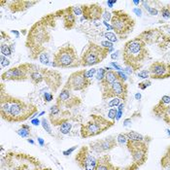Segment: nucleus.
<instances>
[{
    "label": "nucleus",
    "instance_id": "1",
    "mask_svg": "<svg viewBox=\"0 0 170 170\" xmlns=\"http://www.w3.org/2000/svg\"><path fill=\"white\" fill-rule=\"evenodd\" d=\"M58 18H62V10L44 16L28 30L25 47L31 59H38L39 55L46 51L45 45L52 38V29L55 26Z\"/></svg>",
    "mask_w": 170,
    "mask_h": 170
},
{
    "label": "nucleus",
    "instance_id": "2",
    "mask_svg": "<svg viewBox=\"0 0 170 170\" xmlns=\"http://www.w3.org/2000/svg\"><path fill=\"white\" fill-rule=\"evenodd\" d=\"M38 112V107L31 102H26L13 96L5 91L3 83L0 87V116L7 123H23L31 119Z\"/></svg>",
    "mask_w": 170,
    "mask_h": 170
},
{
    "label": "nucleus",
    "instance_id": "3",
    "mask_svg": "<svg viewBox=\"0 0 170 170\" xmlns=\"http://www.w3.org/2000/svg\"><path fill=\"white\" fill-rule=\"evenodd\" d=\"M121 56L124 65L134 72L143 67L149 56V50L146 43L136 36L125 42L121 50Z\"/></svg>",
    "mask_w": 170,
    "mask_h": 170
},
{
    "label": "nucleus",
    "instance_id": "4",
    "mask_svg": "<svg viewBox=\"0 0 170 170\" xmlns=\"http://www.w3.org/2000/svg\"><path fill=\"white\" fill-rule=\"evenodd\" d=\"M52 66L55 68H78L81 66V60L75 47L72 44L63 45L56 51L52 56Z\"/></svg>",
    "mask_w": 170,
    "mask_h": 170
},
{
    "label": "nucleus",
    "instance_id": "5",
    "mask_svg": "<svg viewBox=\"0 0 170 170\" xmlns=\"http://www.w3.org/2000/svg\"><path fill=\"white\" fill-rule=\"evenodd\" d=\"M114 124L115 121L108 120L100 115L91 114L86 123L81 124L80 134L83 139L95 137L110 129Z\"/></svg>",
    "mask_w": 170,
    "mask_h": 170
},
{
    "label": "nucleus",
    "instance_id": "6",
    "mask_svg": "<svg viewBox=\"0 0 170 170\" xmlns=\"http://www.w3.org/2000/svg\"><path fill=\"white\" fill-rule=\"evenodd\" d=\"M111 26L120 39H124L134 29L135 19L124 10H114L112 12Z\"/></svg>",
    "mask_w": 170,
    "mask_h": 170
},
{
    "label": "nucleus",
    "instance_id": "7",
    "mask_svg": "<svg viewBox=\"0 0 170 170\" xmlns=\"http://www.w3.org/2000/svg\"><path fill=\"white\" fill-rule=\"evenodd\" d=\"M108 54H110V52L107 49L103 48L102 46L94 42L90 41L80 56L81 66L90 67L99 64L107 58Z\"/></svg>",
    "mask_w": 170,
    "mask_h": 170
},
{
    "label": "nucleus",
    "instance_id": "8",
    "mask_svg": "<svg viewBox=\"0 0 170 170\" xmlns=\"http://www.w3.org/2000/svg\"><path fill=\"white\" fill-rule=\"evenodd\" d=\"M127 148L132 157V163L127 168V170H137L147 163L149 144L146 141L128 140Z\"/></svg>",
    "mask_w": 170,
    "mask_h": 170
},
{
    "label": "nucleus",
    "instance_id": "9",
    "mask_svg": "<svg viewBox=\"0 0 170 170\" xmlns=\"http://www.w3.org/2000/svg\"><path fill=\"white\" fill-rule=\"evenodd\" d=\"M6 163L9 167L15 170H26L32 168L33 170H40V161L35 157L26 154L8 153L6 156Z\"/></svg>",
    "mask_w": 170,
    "mask_h": 170
},
{
    "label": "nucleus",
    "instance_id": "10",
    "mask_svg": "<svg viewBox=\"0 0 170 170\" xmlns=\"http://www.w3.org/2000/svg\"><path fill=\"white\" fill-rule=\"evenodd\" d=\"M37 65L34 63L24 62L19 64L4 71L1 75V80L3 82L5 81H14V82H25L30 79V74Z\"/></svg>",
    "mask_w": 170,
    "mask_h": 170
},
{
    "label": "nucleus",
    "instance_id": "11",
    "mask_svg": "<svg viewBox=\"0 0 170 170\" xmlns=\"http://www.w3.org/2000/svg\"><path fill=\"white\" fill-rule=\"evenodd\" d=\"M86 69H80L71 73L67 78L63 88H68L72 91H83L87 90L91 85V80L88 78Z\"/></svg>",
    "mask_w": 170,
    "mask_h": 170
},
{
    "label": "nucleus",
    "instance_id": "12",
    "mask_svg": "<svg viewBox=\"0 0 170 170\" xmlns=\"http://www.w3.org/2000/svg\"><path fill=\"white\" fill-rule=\"evenodd\" d=\"M74 160L79 168L82 170H94L98 157H95L94 153L91 150L90 146L84 145L78 150Z\"/></svg>",
    "mask_w": 170,
    "mask_h": 170
},
{
    "label": "nucleus",
    "instance_id": "13",
    "mask_svg": "<svg viewBox=\"0 0 170 170\" xmlns=\"http://www.w3.org/2000/svg\"><path fill=\"white\" fill-rule=\"evenodd\" d=\"M101 97L102 99H113V98H120L125 101L127 99L128 95V86L127 83L121 80L116 81L115 83L111 84L110 86L101 88Z\"/></svg>",
    "mask_w": 170,
    "mask_h": 170
},
{
    "label": "nucleus",
    "instance_id": "14",
    "mask_svg": "<svg viewBox=\"0 0 170 170\" xmlns=\"http://www.w3.org/2000/svg\"><path fill=\"white\" fill-rule=\"evenodd\" d=\"M81 103H82V100L79 96H77L72 91L63 87L55 98V104H58V106L62 108H65L66 110L78 107L81 105Z\"/></svg>",
    "mask_w": 170,
    "mask_h": 170
},
{
    "label": "nucleus",
    "instance_id": "15",
    "mask_svg": "<svg viewBox=\"0 0 170 170\" xmlns=\"http://www.w3.org/2000/svg\"><path fill=\"white\" fill-rule=\"evenodd\" d=\"M117 144H118L117 143V137L114 135H109L102 139L92 141L88 146H90L91 151L96 155H104V154H108L111 150L114 149Z\"/></svg>",
    "mask_w": 170,
    "mask_h": 170
},
{
    "label": "nucleus",
    "instance_id": "16",
    "mask_svg": "<svg viewBox=\"0 0 170 170\" xmlns=\"http://www.w3.org/2000/svg\"><path fill=\"white\" fill-rule=\"evenodd\" d=\"M150 78L163 80L170 78V63L164 61H155L149 66Z\"/></svg>",
    "mask_w": 170,
    "mask_h": 170
},
{
    "label": "nucleus",
    "instance_id": "17",
    "mask_svg": "<svg viewBox=\"0 0 170 170\" xmlns=\"http://www.w3.org/2000/svg\"><path fill=\"white\" fill-rule=\"evenodd\" d=\"M71 114L68 110H64L62 107L58 106V104H54L49 110V119L52 125H60L65 121L71 118Z\"/></svg>",
    "mask_w": 170,
    "mask_h": 170
},
{
    "label": "nucleus",
    "instance_id": "18",
    "mask_svg": "<svg viewBox=\"0 0 170 170\" xmlns=\"http://www.w3.org/2000/svg\"><path fill=\"white\" fill-rule=\"evenodd\" d=\"M83 11V18L88 22L98 21L102 18L104 9L98 3L88 4V5H81Z\"/></svg>",
    "mask_w": 170,
    "mask_h": 170
},
{
    "label": "nucleus",
    "instance_id": "19",
    "mask_svg": "<svg viewBox=\"0 0 170 170\" xmlns=\"http://www.w3.org/2000/svg\"><path fill=\"white\" fill-rule=\"evenodd\" d=\"M44 82L46 83L47 87L50 88L52 92H56L58 91V88L61 87L62 85V76L61 74L56 71V70H52V69H46L45 72V78H44Z\"/></svg>",
    "mask_w": 170,
    "mask_h": 170
},
{
    "label": "nucleus",
    "instance_id": "20",
    "mask_svg": "<svg viewBox=\"0 0 170 170\" xmlns=\"http://www.w3.org/2000/svg\"><path fill=\"white\" fill-rule=\"evenodd\" d=\"M161 36H163V32L157 28H153V29H147L137 36L139 39L142 40L146 43V45H152V44L157 43L161 39Z\"/></svg>",
    "mask_w": 170,
    "mask_h": 170
},
{
    "label": "nucleus",
    "instance_id": "21",
    "mask_svg": "<svg viewBox=\"0 0 170 170\" xmlns=\"http://www.w3.org/2000/svg\"><path fill=\"white\" fill-rule=\"evenodd\" d=\"M8 4V8L12 13H21L27 9H29L35 4H37V1H26V0H15V1H6Z\"/></svg>",
    "mask_w": 170,
    "mask_h": 170
},
{
    "label": "nucleus",
    "instance_id": "22",
    "mask_svg": "<svg viewBox=\"0 0 170 170\" xmlns=\"http://www.w3.org/2000/svg\"><path fill=\"white\" fill-rule=\"evenodd\" d=\"M76 16L73 13L72 6L62 9V19L63 27L66 30H71L76 25Z\"/></svg>",
    "mask_w": 170,
    "mask_h": 170
},
{
    "label": "nucleus",
    "instance_id": "23",
    "mask_svg": "<svg viewBox=\"0 0 170 170\" xmlns=\"http://www.w3.org/2000/svg\"><path fill=\"white\" fill-rule=\"evenodd\" d=\"M94 170H121V168L112 163L110 155L104 154L98 157Z\"/></svg>",
    "mask_w": 170,
    "mask_h": 170
},
{
    "label": "nucleus",
    "instance_id": "24",
    "mask_svg": "<svg viewBox=\"0 0 170 170\" xmlns=\"http://www.w3.org/2000/svg\"><path fill=\"white\" fill-rule=\"evenodd\" d=\"M46 69L47 68H44V67H39V66L36 67L30 74V79H29L30 82L33 85H35V86L43 83L44 78H45Z\"/></svg>",
    "mask_w": 170,
    "mask_h": 170
},
{
    "label": "nucleus",
    "instance_id": "25",
    "mask_svg": "<svg viewBox=\"0 0 170 170\" xmlns=\"http://www.w3.org/2000/svg\"><path fill=\"white\" fill-rule=\"evenodd\" d=\"M106 75H105L104 79L100 82V86L101 88H104V87H107V86H110L111 84L115 83L116 81L121 80L120 77L118 75V72L114 71L111 68L110 70H106Z\"/></svg>",
    "mask_w": 170,
    "mask_h": 170
},
{
    "label": "nucleus",
    "instance_id": "26",
    "mask_svg": "<svg viewBox=\"0 0 170 170\" xmlns=\"http://www.w3.org/2000/svg\"><path fill=\"white\" fill-rule=\"evenodd\" d=\"M73 121L72 118H70L59 125V132L61 133V134H63V135L70 134V132L73 128V121Z\"/></svg>",
    "mask_w": 170,
    "mask_h": 170
},
{
    "label": "nucleus",
    "instance_id": "27",
    "mask_svg": "<svg viewBox=\"0 0 170 170\" xmlns=\"http://www.w3.org/2000/svg\"><path fill=\"white\" fill-rule=\"evenodd\" d=\"M17 134L19 136L22 137V138H27V137H29L31 135V127H30V125L22 124L21 125V127H19L17 130Z\"/></svg>",
    "mask_w": 170,
    "mask_h": 170
},
{
    "label": "nucleus",
    "instance_id": "28",
    "mask_svg": "<svg viewBox=\"0 0 170 170\" xmlns=\"http://www.w3.org/2000/svg\"><path fill=\"white\" fill-rule=\"evenodd\" d=\"M125 135L127 136L128 140H131V141H146V137L143 136L142 134L140 133L136 132V131H128V132H125Z\"/></svg>",
    "mask_w": 170,
    "mask_h": 170
},
{
    "label": "nucleus",
    "instance_id": "29",
    "mask_svg": "<svg viewBox=\"0 0 170 170\" xmlns=\"http://www.w3.org/2000/svg\"><path fill=\"white\" fill-rule=\"evenodd\" d=\"M12 52H13V50H12L11 47L8 44L1 43V46H0V52H1V55L5 56H10L12 55Z\"/></svg>",
    "mask_w": 170,
    "mask_h": 170
},
{
    "label": "nucleus",
    "instance_id": "30",
    "mask_svg": "<svg viewBox=\"0 0 170 170\" xmlns=\"http://www.w3.org/2000/svg\"><path fill=\"white\" fill-rule=\"evenodd\" d=\"M39 61L43 63V64H45V65H49L50 64V55L48 54V52H42L41 55H39Z\"/></svg>",
    "mask_w": 170,
    "mask_h": 170
},
{
    "label": "nucleus",
    "instance_id": "31",
    "mask_svg": "<svg viewBox=\"0 0 170 170\" xmlns=\"http://www.w3.org/2000/svg\"><path fill=\"white\" fill-rule=\"evenodd\" d=\"M127 141H128V138L127 136L125 135V133H120V134L117 136V143L120 146H124V145L127 146Z\"/></svg>",
    "mask_w": 170,
    "mask_h": 170
},
{
    "label": "nucleus",
    "instance_id": "32",
    "mask_svg": "<svg viewBox=\"0 0 170 170\" xmlns=\"http://www.w3.org/2000/svg\"><path fill=\"white\" fill-rule=\"evenodd\" d=\"M106 69L105 68H99V69H97L96 71V74H95V78L97 81H99V82H101L103 79L105 75H106Z\"/></svg>",
    "mask_w": 170,
    "mask_h": 170
},
{
    "label": "nucleus",
    "instance_id": "33",
    "mask_svg": "<svg viewBox=\"0 0 170 170\" xmlns=\"http://www.w3.org/2000/svg\"><path fill=\"white\" fill-rule=\"evenodd\" d=\"M161 119L163 120V121L165 124H167L170 125V104L166 107V109H165V111H164L163 115V118H161Z\"/></svg>",
    "mask_w": 170,
    "mask_h": 170
},
{
    "label": "nucleus",
    "instance_id": "34",
    "mask_svg": "<svg viewBox=\"0 0 170 170\" xmlns=\"http://www.w3.org/2000/svg\"><path fill=\"white\" fill-rule=\"evenodd\" d=\"M41 124H42V127L43 128L45 129V130L49 133L50 135H52V128L50 127V124H49V121L46 118H43L41 120Z\"/></svg>",
    "mask_w": 170,
    "mask_h": 170
},
{
    "label": "nucleus",
    "instance_id": "35",
    "mask_svg": "<svg viewBox=\"0 0 170 170\" xmlns=\"http://www.w3.org/2000/svg\"><path fill=\"white\" fill-rule=\"evenodd\" d=\"M141 3L144 5V8L149 12L150 15H152V16H157V15H159V11H157V9H155V8H152V7L148 6V4H147V2H146V1H142Z\"/></svg>",
    "mask_w": 170,
    "mask_h": 170
},
{
    "label": "nucleus",
    "instance_id": "36",
    "mask_svg": "<svg viewBox=\"0 0 170 170\" xmlns=\"http://www.w3.org/2000/svg\"><path fill=\"white\" fill-rule=\"evenodd\" d=\"M105 37L107 38V40L109 42H117L118 41V37H117V35L115 33H113V32H106V33H105Z\"/></svg>",
    "mask_w": 170,
    "mask_h": 170
},
{
    "label": "nucleus",
    "instance_id": "37",
    "mask_svg": "<svg viewBox=\"0 0 170 170\" xmlns=\"http://www.w3.org/2000/svg\"><path fill=\"white\" fill-rule=\"evenodd\" d=\"M117 114H118V110H117V109L112 108V109H110V110L108 111V118L110 119V121H115Z\"/></svg>",
    "mask_w": 170,
    "mask_h": 170
},
{
    "label": "nucleus",
    "instance_id": "38",
    "mask_svg": "<svg viewBox=\"0 0 170 170\" xmlns=\"http://www.w3.org/2000/svg\"><path fill=\"white\" fill-rule=\"evenodd\" d=\"M100 46H102L103 48L107 49V50L110 52L113 51V49H114V45H113V43L109 42V41H102V42H101V44H100Z\"/></svg>",
    "mask_w": 170,
    "mask_h": 170
},
{
    "label": "nucleus",
    "instance_id": "39",
    "mask_svg": "<svg viewBox=\"0 0 170 170\" xmlns=\"http://www.w3.org/2000/svg\"><path fill=\"white\" fill-rule=\"evenodd\" d=\"M161 16L165 19H170V9H169V6H164L161 9Z\"/></svg>",
    "mask_w": 170,
    "mask_h": 170
},
{
    "label": "nucleus",
    "instance_id": "40",
    "mask_svg": "<svg viewBox=\"0 0 170 170\" xmlns=\"http://www.w3.org/2000/svg\"><path fill=\"white\" fill-rule=\"evenodd\" d=\"M0 63H1V67H7L10 64V60L7 58V56L0 55Z\"/></svg>",
    "mask_w": 170,
    "mask_h": 170
},
{
    "label": "nucleus",
    "instance_id": "41",
    "mask_svg": "<svg viewBox=\"0 0 170 170\" xmlns=\"http://www.w3.org/2000/svg\"><path fill=\"white\" fill-rule=\"evenodd\" d=\"M72 10H73V13L75 14L76 17L83 16V11H82V7L81 6H72Z\"/></svg>",
    "mask_w": 170,
    "mask_h": 170
},
{
    "label": "nucleus",
    "instance_id": "42",
    "mask_svg": "<svg viewBox=\"0 0 170 170\" xmlns=\"http://www.w3.org/2000/svg\"><path fill=\"white\" fill-rule=\"evenodd\" d=\"M152 85V82L151 81H144V82H141V83H139L138 84V88H140V90H146V88H147L148 87H150Z\"/></svg>",
    "mask_w": 170,
    "mask_h": 170
},
{
    "label": "nucleus",
    "instance_id": "43",
    "mask_svg": "<svg viewBox=\"0 0 170 170\" xmlns=\"http://www.w3.org/2000/svg\"><path fill=\"white\" fill-rule=\"evenodd\" d=\"M121 99L120 98H113L110 102L108 103V106L109 107H115V106H119V105L121 104Z\"/></svg>",
    "mask_w": 170,
    "mask_h": 170
},
{
    "label": "nucleus",
    "instance_id": "44",
    "mask_svg": "<svg viewBox=\"0 0 170 170\" xmlns=\"http://www.w3.org/2000/svg\"><path fill=\"white\" fill-rule=\"evenodd\" d=\"M138 77L141 79H148L150 78V73L149 70H142V71H139L138 73Z\"/></svg>",
    "mask_w": 170,
    "mask_h": 170
},
{
    "label": "nucleus",
    "instance_id": "45",
    "mask_svg": "<svg viewBox=\"0 0 170 170\" xmlns=\"http://www.w3.org/2000/svg\"><path fill=\"white\" fill-rule=\"evenodd\" d=\"M102 18L104 19V22H106V21H111V19H112V13H110V12H108L107 10H104L103 15H102Z\"/></svg>",
    "mask_w": 170,
    "mask_h": 170
},
{
    "label": "nucleus",
    "instance_id": "46",
    "mask_svg": "<svg viewBox=\"0 0 170 170\" xmlns=\"http://www.w3.org/2000/svg\"><path fill=\"white\" fill-rule=\"evenodd\" d=\"M52 99H54V94L52 92H45L44 94V100H45V102H50Z\"/></svg>",
    "mask_w": 170,
    "mask_h": 170
},
{
    "label": "nucleus",
    "instance_id": "47",
    "mask_svg": "<svg viewBox=\"0 0 170 170\" xmlns=\"http://www.w3.org/2000/svg\"><path fill=\"white\" fill-rule=\"evenodd\" d=\"M77 147H78V146H73L72 148L68 149V150H65V151H63V153H62L63 156H69V155H71V154L77 149Z\"/></svg>",
    "mask_w": 170,
    "mask_h": 170
},
{
    "label": "nucleus",
    "instance_id": "48",
    "mask_svg": "<svg viewBox=\"0 0 170 170\" xmlns=\"http://www.w3.org/2000/svg\"><path fill=\"white\" fill-rule=\"evenodd\" d=\"M96 71H97V69H95V68H92V69H91V70H88V71H87L88 78H90V79L91 80L92 77H94V76L96 74Z\"/></svg>",
    "mask_w": 170,
    "mask_h": 170
},
{
    "label": "nucleus",
    "instance_id": "49",
    "mask_svg": "<svg viewBox=\"0 0 170 170\" xmlns=\"http://www.w3.org/2000/svg\"><path fill=\"white\" fill-rule=\"evenodd\" d=\"M31 124L33 125H39L40 124H41V121H39L38 119H33L31 121Z\"/></svg>",
    "mask_w": 170,
    "mask_h": 170
},
{
    "label": "nucleus",
    "instance_id": "50",
    "mask_svg": "<svg viewBox=\"0 0 170 170\" xmlns=\"http://www.w3.org/2000/svg\"><path fill=\"white\" fill-rule=\"evenodd\" d=\"M132 123L131 121V119H125L124 121V127H127V125H129Z\"/></svg>",
    "mask_w": 170,
    "mask_h": 170
},
{
    "label": "nucleus",
    "instance_id": "51",
    "mask_svg": "<svg viewBox=\"0 0 170 170\" xmlns=\"http://www.w3.org/2000/svg\"><path fill=\"white\" fill-rule=\"evenodd\" d=\"M119 51H117V52H113V54L111 55V58L112 59H117V58H118V56H119Z\"/></svg>",
    "mask_w": 170,
    "mask_h": 170
},
{
    "label": "nucleus",
    "instance_id": "52",
    "mask_svg": "<svg viewBox=\"0 0 170 170\" xmlns=\"http://www.w3.org/2000/svg\"><path fill=\"white\" fill-rule=\"evenodd\" d=\"M116 3H117L116 0H113V1H111V0H108V1H107L108 7H110V8H112V7H113V5H114V4H116Z\"/></svg>",
    "mask_w": 170,
    "mask_h": 170
},
{
    "label": "nucleus",
    "instance_id": "53",
    "mask_svg": "<svg viewBox=\"0 0 170 170\" xmlns=\"http://www.w3.org/2000/svg\"><path fill=\"white\" fill-rule=\"evenodd\" d=\"M133 12H134V13H135L137 16H139V17L141 16V14H142V12H141V10H140V9H138V8H135V9L133 10Z\"/></svg>",
    "mask_w": 170,
    "mask_h": 170
},
{
    "label": "nucleus",
    "instance_id": "54",
    "mask_svg": "<svg viewBox=\"0 0 170 170\" xmlns=\"http://www.w3.org/2000/svg\"><path fill=\"white\" fill-rule=\"evenodd\" d=\"M38 142H39V144H40V146H41V147H43L44 144H45V142H44L43 138H41V137H38Z\"/></svg>",
    "mask_w": 170,
    "mask_h": 170
},
{
    "label": "nucleus",
    "instance_id": "55",
    "mask_svg": "<svg viewBox=\"0 0 170 170\" xmlns=\"http://www.w3.org/2000/svg\"><path fill=\"white\" fill-rule=\"evenodd\" d=\"M111 64H112V65H113V66H114V67L116 68V69H118V70H121V66H119L118 64H116L115 62H112Z\"/></svg>",
    "mask_w": 170,
    "mask_h": 170
},
{
    "label": "nucleus",
    "instance_id": "56",
    "mask_svg": "<svg viewBox=\"0 0 170 170\" xmlns=\"http://www.w3.org/2000/svg\"><path fill=\"white\" fill-rule=\"evenodd\" d=\"M164 154H166L167 156H169V157H170V146H168V147H167L166 151H165V153H164Z\"/></svg>",
    "mask_w": 170,
    "mask_h": 170
},
{
    "label": "nucleus",
    "instance_id": "57",
    "mask_svg": "<svg viewBox=\"0 0 170 170\" xmlns=\"http://www.w3.org/2000/svg\"><path fill=\"white\" fill-rule=\"evenodd\" d=\"M124 104H120V107H119V110L118 111H124Z\"/></svg>",
    "mask_w": 170,
    "mask_h": 170
},
{
    "label": "nucleus",
    "instance_id": "58",
    "mask_svg": "<svg viewBox=\"0 0 170 170\" xmlns=\"http://www.w3.org/2000/svg\"><path fill=\"white\" fill-rule=\"evenodd\" d=\"M135 98H136L137 100H139V99L141 98V94H135Z\"/></svg>",
    "mask_w": 170,
    "mask_h": 170
},
{
    "label": "nucleus",
    "instance_id": "59",
    "mask_svg": "<svg viewBox=\"0 0 170 170\" xmlns=\"http://www.w3.org/2000/svg\"><path fill=\"white\" fill-rule=\"evenodd\" d=\"M27 142H28V143H30V144H32V145L34 144V141L32 140V139H30V138H29V139H27Z\"/></svg>",
    "mask_w": 170,
    "mask_h": 170
},
{
    "label": "nucleus",
    "instance_id": "60",
    "mask_svg": "<svg viewBox=\"0 0 170 170\" xmlns=\"http://www.w3.org/2000/svg\"><path fill=\"white\" fill-rule=\"evenodd\" d=\"M40 170H52V168H50V167H46V168H41Z\"/></svg>",
    "mask_w": 170,
    "mask_h": 170
},
{
    "label": "nucleus",
    "instance_id": "61",
    "mask_svg": "<svg viewBox=\"0 0 170 170\" xmlns=\"http://www.w3.org/2000/svg\"><path fill=\"white\" fill-rule=\"evenodd\" d=\"M133 3H134L135 5H139V4H140L141 2H140V1H133Z\"/></svg>",
    "mask_w": 170,
    "mask_h": 170
},
{
    "label": "nucleus",
    "instance_id": "62",
    "mask_svg": "<svg viewBox=\"0 0 170 170\" xmlns=\"http://www.w3.org/2000/svg\"><path fill=\"white\" fill-rule=\"evenodd\" d=\"M169 9H170V5H169Z\"/></svg>",
    "mask_w": 170,
    "mask_h": 170
}]
</instances>
